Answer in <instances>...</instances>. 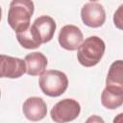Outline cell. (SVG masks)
Listing matches in <instances>:
<instances>
[{"label":"cell","instance_id":"6da1fadb","mask_svg":"<svg viewBox=\"0 0 123 123\" xmlns=\"http://www.w3.org/2000/svg\"><path fill=\"white\" fill-rule=\"evenodd\" d=\"M35 6L32 0H12L8 12V23L15 33L23 32L30 27V20Z\"/></svg>","mask_w":123,"mask_h":123},{"label":"cell","instance_id":"7a4b0ae2","mask_svg":"<svg viewBox=\"0 0 123 123\" xmlns=\"http://www.w3.org/2000/svg\"><path fill=\"white\" fill-rule=\"evenodd\" d=\"M105 49V42L100 37L96 36L88 37L78 48V61L85 67L94 66L101 61Z\"/></svg>","mask_w":123,"mask_h":123},{"label":"cell","instance_id":"3957f363","mask_svg":"<svg viewBox=\"0 0 123 123\" xmlns=\"http://www.w3.org/2000/svg\"><path fill=\"white\" fill-rule=\"evenodd\" d=\"M38 85L41 91L50 97H58L64 93L68 86V79L66 75L59 70H46L39 79Z\"/></svg>","mask_w":123,"mask_h":123},{"label":"cell","instance_id":"277c9868","mask_svg":"<svg viewBox=\"0 0 123 123\" xmlns=\"http://www.w3.org/2000/svg\"><path fill=\"white\" fill-rule=\"evenodd\" d=\"M81 111L80 104L71 98H65L58 102L50 111L52 120L57 123L69 122L76 119Z\"/></svg>","mask_w":123,"mask_h":123},{"label":"cell","instance_id":"5b68a950","mask_svg":"<svg viewBox=\"0 0 123 123\" xmlns=\"http://www.w3.org/2000/svg\"><path fill=\"white\" fill-rule=\"evenodd\" d=\"M81 18L85 25L91 28L101 27L106 20V12L98 3H86L81 10Z\"/></svg>","mask_w":123,"mask_h":123},{"label":"cell","instance_id":"8992f818","mask_svg":"<svg viewBox=\"0 0 123 123\" xmlns=\"http://www.w3.org/2000/svg\"><path fill=\"white\" fill-rule=\"evenodd\" d=\"M59 43L60 45L68 51L77 50L83 43L84 36L79 27L75 25H65L63 26L59 34Z\"/></svg>","mask_w":123,"mask_h":123},{"label":"cell","instance_id":"52a82bcc","mask_svg":"<svg viewBox=\"0 0 123 123\" xmlns=\"http://www.w3.org/2000/svg\"><path fill=\"white\" fill-rule=\"evenodd\" d=\"M0 59V75L2 78L16 79L26 73L25 61L6 55H1Z\"/></svg>","mask_w":123,"mask_h":123},{"label":"cell","instance_id":"ba28073f","mask_svg":"<svg viewBox=\"0 0 123 123\" xmlns=\"http://www.w3.org/2000/svg\"><path fill=\"white\" fill-rule=\"evenodd\" d=\"M22 111L27 119L38 121L45 117L47 113L46 103L40 97H29L23 104Z\"/></svg>","mask_w":123,"mask_h":123},{"label":"cell","instance_id":"9c48e42d","mask_svg":"<svg viewBox=\"0 0 123 123\" xmlns=\"http://www.w3.org/2000/svg\"><path fill=\"white\" fill-rule=\"evenodd\" d=\"M106 87L123 93V61L118 60L113 62L109 69L106 78Z\"/></svg>","mask_w":123,"mask_h":123},{"label":"cell","instance_id":"30bf717a","mask_svg":"<svg viewBox=\"0 0 123 123\" xmlns=\"http://www.w3.org/2000/svg\"><path fill=\"white\" fill-rule=\"evenodd\" d=\"M33 27L38 33L42 43H46L53 38L57 26L55 20L51 16L41 15L34 21Z\"/></svg>","mask_w":123,"mask_h":123},{"label":"cell","instance_id":"8fae6325","mask_svg":"<svg viewBox=\"0 0 123 123\" xmlns=\"http://www.w3.org/2000/svg\"><path fill=\"white\" fill-rule=\"evenodd\" d=\"M26 73L30 76L41 75L47 66V58L40 52H33L28 54L25 59Z\"/></svg>","mask_w":123,"mask_h":123},{"label":"cell","instance_id":"7c38bea8","mask_svg":"<svg viewBox=\"0 0 123 123\" xmlns=\"http://www.w3.org/2000/svg\"><path fill=\"white\" fill-rule=\"evenodd\" d=\"M16 38L20 45L26 49H36L42 44L41 38L33 25L23 32L16 33Z\"/></svg>","mask_w":123,"mask_h":123},{"label":"cell","instance_id":"4fadbf2b","mask_svg":"<svg viewBox=\"0 0 123 123\" xmlns=\"http://www.w3.org/2000/svg\"><path fill=\"white\" fill-rule=\"evenodd\" d=\"M101 103L109 110H115L123 104V93L105 87L101 94Z\"/></svg>","mask_w":123,"mask_h":123},{"label":"cell","instance_id":"5bb4252c","mask_svg":"<svg viewBox=\"0 0 123 123\" xmlns=\"http://www.w3.org/2000/svg\"><path fill=\"white\" fill-rule=\"evenodd\" d=\"M113 23L115 27L123 31V4L120 5L113 14Z\"/></svg>","mask_w":123,"mask_h":123},{"label":"cell","instance_id":"9a60e30c","mask_svg":"<svg viewBox=\"0 0 123 123\" xmlns=\"http://www.w3.org/2000/svg\"><path fill=\"white\" fill-rule=\"evenodd\" d=\"M113 122H123V113L117 114V116L113 119Z\"/></svg>","mask_w":123,"mask_h":123},{"label":"cell","instance_id":"2e32d148","mask_svg":"<svg viewBox=\"0 0 123 123\" xmlns=\"http://www.w3.org/2000/svg\"><path fill=\"white\" fill-rule=\"evenodd\" d=\"M94 120H98V121H101V122H103V120L101 119V118H99V117H96V116H94L93 118L91 117V118H89L88 120H87V122H89V121H94Z\"/></svg>","mask_w":123,"mask_h":123},{"label":"cell","instance_id":"e0dca14e","mask_svg":"<svg viewBox=\"0 0 123 123\" xmlns=\"http://www.w3.org/2000/svg\"><path fill=\"white\" fill-rule=\"evenodd\" d=\"M89 1H91V2H95V1H97V0H89Z\"/></svg>","mask_w":123,"mask_h":123}]
</instances>
